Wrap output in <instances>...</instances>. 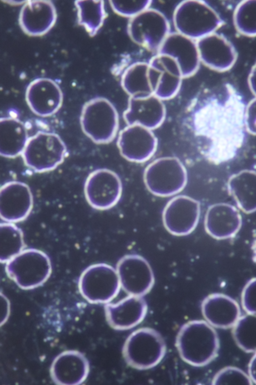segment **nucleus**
I'll return each instance as SVG.
<instances>
[{
	"instance_id": "nucleus-15",
	"label": "nucleus",
	"mask_w": 256,
	"mask_h": 385,
	"mask_svg": "<svg viewBox=\"0 0 256 385\" xmlns=\"http://www.w3.org/2000/svg\"><path fill=\"white\" fill-rule=\"evenodd\" d=\"M117 144L121 154L125 158L142 162L154 153L158 140L151 130L133 124L128 125L120 132Z\"/></svg>"
},
{
	"instance_id": "nucleus-21",
	"label": "nucleus",
	"mask_w": 256,
	"mask_h": 385,
	"mask_svg": "<svg viewBox=\"0 0 256 385\" xmlns=\"http://www.w3.org/2000/svg\"><path fill=\"white\" fill-rule=\"evenodd\" d=\"M166 114L162 100L152 94L143 98L130 97L124 118L128 125L138 124L152 130L161 125Z\"/></svg>"
},
{
	"instance_id": "nucleus-7",
	"label": "nucleus",
	"mask_w": 256,
	"mask_h": 385,
	"mask_svg": "<svg viewBox=\"0 0 256 385\" xmlns=\"http://www.w3.org/2000/svg\"><path fill=\"white\" fill-rule=\"evenodd\" d=\"M66 146L56 134L39 132L29 138L22 154L25 164L36 172L52 170L64 160Z\"/></svg>"
},
{
	"instance_id": "nucleus-1",
	"label": "nucleus",
	"mask_w": 256,
	"mask_h": 385,
	"mask_svg": "<svg viewBox=\"0 0 256 385\" xmlns=\"http://www.w3.org/2000/svg\"><path fill=\"white\" fill-rule=\"evenodd\" d=\"M176 346L181 358L188 364L203 366L216 356L220 341L216 332L204 320H192L180 328Z\"/></svg>"
},
{
	"instance_id": "nucleus-37",
	"label": "nucleus",
	"mask_w": 256,
	"mask_h": 385,
	"mask_svg": "<svg viewBox=\"0 0 256 385\" xmlns=\"http://www.w3.org/2000/svg\"><path fill=\"white\" fill-rule=\"evenodd\" d=\"M248 375L254 382L256 384V353L250 361L248 366Z\"/></svg>"
},
{
	"instance_id": "nucleus-22",
	"label": "nucleus",
	"mask_w": 256,
	"mask_h": 385,
	"mask_svg": "<svg viewBox=\"0 0 256 385\" xmlns=\"http://www.w3.org/2000/svg\"><path fill=\"white\" fill-rule=\"evenodd\" d=\"M200 62L209 68L222 71L230 68L236 54L232 44L224 36L215 33L196 41Z\"/></svg>"
},
{
	"instance_id": "nucleus-34",
	"label": "nucleus",
	"mask_w": 256,
	"mask_h": 385,
	"mask_svg": "<svg viewBox=\"0 0 256 385\" xmlns=\"http://www.w3.org/2000/svg\"><path fill=\"white\" fill-rule=\"evenodd\" d=\"M242 304L247 313L256 315V278L245 285L242 294Z\"/></svg>"
},
{
	"instance_id": "nucleus-9",
	"label": "nucleus",
	"mask_w": 256,
	"mask_h": 385,
	"mask_svg": "<svg viewBox=\"0 0 256 385\" xmlns=\"http://www.w3.org/2000/svg\"><path fill=\"white\" fill-rule=\"evenodd\" d=\"M128 31L135 43L158 52L170 32L166 16L160 11L150 8L130 19Z\"/></svg>"
},
{
	"instance_id": "nucleus-28",
	"label": "nucleus",
	"mask_w": 256,
	"mask_h": 385,
	"mask_svg": "<svg viewBox=\"0 0 256 385\" xmlns=\"http://www.w3.org/2000/svg\"><path fill=\"white\" fill-rule=\"evenodd\" d=\"M77 20L90 36H94L102 26L106 17L102 0H76Z\"/></svg>"
},
{
	"instance_id": "nucleus-4",
	"label": "nucleus",
	"mask_w": 256,
	"mask_h": 385,
	"mask_svg": "<svg viewBox=\"0 0 256 385\" xmlns=\"http://www.w3.org/2000/svg\"><path fill=\"white\" fill-rule=\"evenodd\" d=\"M8 276L23 290H32L42 285L50 276L52 264L44 252L24 249L6 263Z\"/></svg>"
},
{
	"instance_id": "nucleus-27",
	"label": "nucleus",
	"mask_w": 256,
	"mask_h": 385,
	"mask_svg": "<svg viewBox=\"0 0 256 385\" xmlns=\"http://www.w3.org/2000/svg\"><path fill=\"white\" fill-rule=\"evenodd\" d=\"M149 63L136 62L123 73L121 84L124 91L133 98H143L154 94L150 82Z\"/></svg>"
},
{
	"instance_id": "nucleus-5",
	"label": "nucleus",
	"mask_w": 256,
	"mask_h": 385,
	"mask_svg": "<svg viewBox=\"0 0 256 385\" xmlns=\"http://www.w3.org/2000/svg\"><path fill=\"white\" fill-rule=\"evenodd\" d=\"M84 132L94 142H110L118 126V116L113 104L102 97L92 98L83 106L80 117Z\"/></svg>"
},
{
	"instance_id": "nucleus-2",
	"label": "nucleus",
	"mask_w": 256,
	"mask_h": 385,
	"mask_svg": "<svg viewBox=\"0 0 256 385\" xmlns=\"http://www.w3.org/2000/svg\"><path fill=\"white\" fill-rule=\"evenodd\" d=\"M166 351V344L162 334L148 327L132 332L122 348L126 363L138 370H148L157 366L164 357Z\"/></svg>"
},
{
	"instance_id": "nucleus-30",
	"label": "nucleus",
	"mask_w": 256,
	"mask_h": 385,
	"mask_svg": "<svg viewBox=\"0 0 256 385\" xmlns=\"http://www.w3.org/2000/svg\"><path fill=\"white\" fill-rule=\"evenodd\" d=\"M232 335L242 350L256 353V315L248 313L240 316L232 327Z\"/></svg>"
},
{
	"instance_id": "nucleus-18",
	"label": "nucleus",
	"mask_w": 256,
	"mask_h": 385,
	"mask_svg": "<svg viewBox=\"0 0 256 385\" xmlns=\"http://www.w3.org/2000/svg\"><path fill=\"white\" fill-rule=\"evenodd\" d=\"M56 18V10L52 2L28 0L20 10L18 22L25 34L39 36L50 31L54 25Z\"/></svg>"
},
{
	"instance_id": "nucleus-31",
	"label": "nucleus",
	"mask_w": 256,
	"mask_h": 385,
	"mask_svg": "<svg viewBox=\"0 0 256 385\" xmlns=\"http://www.w3.org/2000/svg\"><path fill=\"white\" fill-rule=\"evenodd\" d=\"M236 28L241 34L256 36V0L242 2L236 7L234 16Z\"/></svg>"
},
{
	"instance_id": "nucleus-12",
	"label": "nucleus",
	"mask_w": 256,
	"mask_h": 385,
	"mask_svg": "<svg viewBox=\"0 0 256 385\" xmlns=\"http://www.w3.org/2000/svg\"><path fill=\"white\" fill-rule=\"evenodd\" d=\"M200 213L198 201L186 196H178L165 206L162 214L163 224L172 234L186 236L196 227Z\"/></svg>"
},
{
	"instance_id": "nucleus-25",
	"label": "nucleus",
	"mask_w": 256,
	"mask_h": 385,
	"mask_svg": "<svg viewBox=\"0 0 256 385\" xmlns=\"http://www.w3.org/2000/svg\"><path fill=\"white\" fill-rule=\"evenodd\" d=\"M26 128L18 119L4 117L0 120V154L8 158L22 154L28 140Z\"/></svg>"
},
{
	"instance_id": "nucleus-39",
	"label": "nucleus",
	"mask_w": 256,
	"mask_h": 385,
	"mask_svg": "<svg viewBox=\"0 0 256 385\" xmlns=\"http://www.w3.org/2000/svg\"><path fill=\"white\" fill-rule=\"evenodd\" d=\"M253 237L251 248L252 252V258L253 261L256 263V229L254 231Z\"/></svg>"
},
{
	"instance_id": "nucleus-6",
	"label": "nucleus",
	"mask_w": 256,
	"mask_h": 385,
	"mask_svg": "<svg viewBox=\"0 0 256 385\" xmlns=\"http://www.w3.org/2000/svg\"><path fill=\"white\" fill-rule=\"evenodd\" d=\"M144 180L152 194L167 197L181 192L186 184L188 176L184 166L178 158L164 157L147 166Z\"/></svg>"
},
{
	"instance_id": "nucleus-11",
	"label": "nucleus",
	"mask_w": 256,
	"mask_h": 385,
	"mask_svg": "<svg viewBox=\"0 0 256 385\" xmlns=\"http://www.w3.org/2000/svg\"><path fill=\"white\" fill-rule=\"evenodd\" d=\"M84 192L93 208L106 210L114 206L122 194V184L118 175L106 168L96 170L87 178Z\"/></svg>"
},
{
	"instance_id": "nucleus-29",
	"label": "nucleus",
	"mask_w": 256,
	"mask_h": 385,
	"mask_svg": "<svg viewBox=\"0 0 256 385\" xmlns=\"http://www.w3.org/2000/svg\"><path fill=\"white\" fill-rule=\"evenodd\" d=\"M24 249L22 230L14 223L4 222L0 225V260L6 263Z\"/></svg>"
},
{
	"instance_id": "nucleus-19",
	"label": "nucleus",
	"mask_w": 256,
	"mask_h": 385,
	"mask_svg": "<svg viewBox=\"0 0 256 385\" xmlns=\"http://www.w3.org/2000/svg\"><path fill=\"white\" fill-rule=\"evenodd\" d=\"M90 364L85 356L76 350L64 351L52 361L50 375L57 384L78 385L88 378Z\"/></svg>"
},
{
	"instance_id": "nucleus-8",
	"label": "nucleus",
	"mask_w": 256,
	"mask_h": 385,
	"mask_svg": "<svg viewBox=\"0 0 256 385\" xmlns=\"http://www.w3.org/2000/svg\"><path fill=\"white\" fill-rule=\"evenodd\" d=\"M78 286L82 297L94 304L110 302L121 288L116 268L104 263L86 268L80 276Z\"/></svg>"
},
{
	"instance_id": "nucleus-20",
	"label": "nucleus",
	"mask_w": 256,
	"mask_h": 385,
	"mask_svg": "<svg viewBox=\"0 0 256 385\" xmlns=\"http://www.w3.org/2000/svg\"><path fill=\"white\" fill-rule=\"evenodd\" d=\"M174 58L184 78L196 72L200 62L196 41L178 32H170L158 51Z\"/></svg>"
},
{
	"instance_id": "nucleus-17",
	"label": "nucleus",
	"mask_w": 256,
	"mask_h": 385,
	"mask_svg": "<svg viewBox=\"0 0 256 385\" xmlns=\"http://www.w3.org/2000/svg\"><path fill=\"white\" fill-rule=\"evenodd\" d=\"M148 310L143 296L132 295L104 306L108 323L114 329L119 330H128L140 324L145 318Z\"/></svg>"
},
{
	"instance_id": "nucleus-10",
	"label": "nucleus",
	"mask_w": 256,
	"mask_h": 385,
	"mask_svg": "<svg viewBox=\"0 0 256 385\" xmlns=\"http://www.w3.org/2000/svg\"><path fill=\"white\" fill-rule=\"evenodd\" d=\"M116 270L120 287L128 295L143 296L154 286V276L152 268L141 256L125 255L118 260Z\"/></svg>"
},
{
	"instance_id": "nucleus-32",
	"label": "nucleus",
	"mask_w": 256,
	"mask_h": 385,
	"mask_svg": "<svg viewBox=\"0 0 256 385\" xmlns=\"http://www.w3.org/2000/svg\"><path fill=\"white\" fill-rule=\"evenodd\" d=\"M249 375L239 368L226 366L218 372L214 376L213 384H252Z\"/></svg>"
},
{
	"instance_id": "nucleus-35",
	"label": "nucleus",
	"mask_w": 256,
	"mask_h": 385,
	"mask_svg": "<svg viewBox=\"0 0 256 385\" xmlns=\"http://www.w3.org/2000/svg\"><path fill=\"white\" fill-rule=\"evenodd\" d=\"M245 122L248 130L256 135V98L252 100L246 108Z\"/></svg>"
},
{
	"instance_id": "nucleus-36",
	"label": "nucleus",
	"mask_w": 256,
	"mask_h": 385,
	"mask_svg": "<svg viewBox=\"0 0 256 385\" xmlns=\"http://www.w3.org/2000/svg\"><path fill=\"white\" fill-rule=\"evenodd\" d=\"M1 300V318L0 326L3 325L7 321L10 314V303L7 298L0 294Z\"/></svg>"
},
{
	"instance_id": "nucleus-24",
	"label": "nucleus",
	"mask_w": 256,
	"mask_h": 385,
	"mask_svg": "<svg viewBox=\"0 0 256 385\" xmlns=\"http://www.w3.org/2000/svg\"><path fill=\"white\" fill-rule=\"evenodd\" d=\"M201 310L206 321L219 328H232L241 316L238 302L230 296L219 293L204 298Z\"/></svg>"
},
{
	"instance_id": "nucleus-26",
	"label": "nucleus",
	"mask_w": 256,
	"mask_h": 385,
	"mask_svg": "<svg viewBox=\"0 0 256 385\" xmlns=\"http://www.w3.org/2000/svg\"><path fill=\"white\" fill-rule=\"evenodd\" d=\"M228 188L244 212L250 214L256 211V172L244 170L232 175L228 181Z\"/></svg>"
},
{
	"instance_id": "nucleus-23",
	"label": "nucleus",
	"mask_w": 256,
	"mask_h": 385,
	"mask_svg": "<svg viewBox=\"0 0 256 385\" xmlns=\"http://www.w3.org/2000/svg\"><path fill=\"white\" fill-rule=\"evenodd\" d=\"M242 217L234 206L226 203L210 206L204 218V228L212 238L226 239L234 236L242 226Z\"/></svg>"
},
{
	"instance_id": "nucleus-33",
	"label": "nucleus",
	"mask_w": 256,
	"mask_h": 385,
	"mask_svg": "<svg viewBox=\"0 0 256 385\" xmlns=\"http://www.w3.org/2000/svg\"><path fill=\"white\" fill-rule=\"evenodd\" d=\"M151 0H110V6L116 14L130 19L150 8Z\"/></svg>"
},
{
	"instance_id": "nucleus-3",
	"label": "nucleus",
	"mask_w": 256,
	"mask_h": 385,
	"mask_svg": "<svg viewBox=\"0 0 256 385\" xmlns=\"http://www.w3.org/2000/svg\"><path fill=\"white\" fill-rule=\"evenodd\" d=\"M173 22L176 32L198 40L214 33L221 24L222 20L206 2L185 0L176 8Z\"/></svg>"
},
{
	"instance_id": "nucleus-38",
	"label": "nucleus",
	"mask_w": 256,
	"mask_h": 385,
	"mask_svg": "<svg viewBox=\"0 0 256 385\" xmlns=\"http://www.w3.org/2000/svg\"><path fill=\"white\" fill-rule=\"evenodd\" d=\"M248 84L251 90L256 96V64L254 66L249 75Z\"/></svg>"
},
{
	"instance_id": "nucleus-16",
	"label": "nucleus",
	"mask_w": 256,
	"mask_h": 385,
	"mask_svg": "<svg viewBox=\"0 0 256 385\" xmlns=\"http://www.w3.org/2000/svg\"><path fill=\"white\" fill-rule=\"evenodd\" d=\"M26 100L31 110L42 117L49 116L60 108L63 94L59 85L48 78L34 80L28 86Z\"/></svg>"
},
{
	"instance_id": "nucleus-14",
	"label": "nucleus",
	"mask_w": 256,
	"mask_h": 385,
	"mask_svg": "<svg viewBox=\"0 0 256 385\" xmlns=\"http://www.w3.org/2000/svg\"><path fill=\"white\" fill-rule=\"evenodd\" d=\"M33 206V196L25 183L11 181L0 190V216L4 222L14 223L25 220Z\"/></svg>"
},
{
	"instance_id": "nucleus-13",
	"label": "nucleus",
	"mask_w": 256,
	"mask_h": 385,
	"mask_svg": "<svg viewBox=\"0 0 256 385\" xmlns=\"http://www.w3.org/2000/svg\"><path fill=\"white\" fill-rule=\"evenodd\" d=\"M148 75L154 94L162 100L174 96L184 78L176 62L170 56L160 54L150 62Z\"/></svg>"
}]
</instances>
